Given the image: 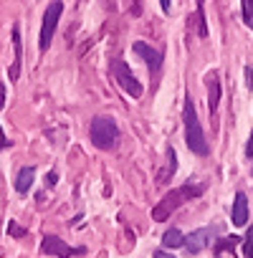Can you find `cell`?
I'll list each match as a JSON object with an SVG mask.
<instances>
[{
	"instance_id": "cell-6",
	"label": "cell",
	"mask_w": 253,
	"mask_h": 258,
	"mask_svg": "<svg viewBox=\"0 0 253 258\" xmlns=\"http://www.w3.org/2000/svg\"><path fill=\"white\" fill-rule=\"evenodd\" d=\"M43 250H46V253H56V255H61V258H69L71 253H84V250H74L71 245H66L58 235H46V238H43Z\"/></svg>"
},
{
	"instance_id": "cell-5",
	"label": "cell",
	"mask_w": 253,
	"mask_h": 258,
	"mask_svg": "<svg viewBox=\"0 0 253 258\" xmlns=\"http://www.w3.org/2000/svg\"><path fill=\"white\" fill-rule=\"evenodd\" d=\"M182 198H187V195H185V190H177V192L167 195V198H165V200H162L155 210H152V218H155V220H165V218H167V215H170V213H172L180 203H182Z\"/></svg>"
},
{
	"instance_id": "cell-4",
	"label": "cell",
	"mask_w": 253,
	"mask_h": 258,
	"mask_svg": "<svg viewBox=\"0 0 253 258\" xmlns=\"http://www.w3.org/2000/svg\"><path fill=\"white\" fill-rule=\"evenodd\" d=\"M111 74H114V79L119 81V86H121L126 94H130V96H135V99L142 96V86H140V81L132 76L130 66H126L124 61H114V63H111Z\"/></svg>"
},
{
	"instance_id": "cell-7",
	"label": "cell",
	"mask_w": 253,
	"mask_h": 258,
	"mask_svg": "<svg viewBox=\"0 0 253 258\" xmlns=\"http://www.w3.org/2000/svg\"><path fill=\"white\" fill-rule=\"evenodd\" d=\"M132 48H135V53H140V56L147 61V66H150L152 71H160V66H162V53H157L152 46H147V43H142V41H137Z\"/></svg>"
},
{
	"instance_id": "cell-2",
	"label": "cell",
	"mask_w": 253,
	"mask_h": 258,
	"mask_svg": "<svg viewBox=\"0 0 253 258\" xmlns=\"http://www.w3.org/2000/svg\"><path fill=\"white\" fill-rule=\"evenodd\" d=\"M89 135H91V142L99 147V150H109L114 142H116V124L111 116H94L91 119V129H89Z\"/></svg>"
},
{
	"instance_id": "cell-9",
	"label": "cell",
	"mask_w": 253,
	"mask_h": 258,
	"mask_svg": "<svg viewBox=\"0 0 253 258\" xmlns=\"http://www.w3.org/2000/svg\"><path fill=\"white\" fill-rule=\"evenodd\" d=\"M208 238H210V228H200V230H195V233H190L185 238V248L190 253H200L208 245Z\"/></svg>"
},
{
	"instance_id": "cell-10",
	"label": "cell",
	"mask_w": 253,
	"mask_h": 258,
	"mask_svg": "<svg viewBox=\"0 0 253 258\" xmlns=\"http://www.w3.org/2000/svg\"><path fill=\"white\" fill-rule=\"evenodd\" d=\"M33 177H36V170H33V167H23V170L18 172V177H16V190H18L21 195L28 192L31 185H33Z\"/></svg>"
},
{
	"instance_id": "cell-20",
	"label": "cell",
	"mask_w": 253,
	"mask_h": 258,
	"mask_svg": "<svg viewBox=\"0 0 253 258\" xmlns=\"http://www.w3.org/2000/svg\"><path fill=\"white\" fill-rule=\"evenodd\" d=\"M155 258H175V255H170L167 250H157V253H155Z\"/></svg>"
},
{
	"instance_id": "cell-24",
	"label": "cell",
	"mask_w": 253,
	"mask_h": 258,
	"mask_svg": "<svg viewBox=\"0 0 253 258\" xmlns=\"http://www.w3.org/2000/svg\"><path fill=\"white\" fill-rule=\"evenodd\" d=\"M248 23H250V28H253V18H250V21H248Z\"/></svg>"
},
{
	"instance_id": "cell-22",
	"label": "cell",
	"mask_w": 253,
	"mask_h": 258,
	"mask_svg": "<svg viewBox=\"0 0 253 258\" xmlns=\"http://www.w3.org/2000/svg\"><path fill=\"white\" fill-rule=\"evenodd\" d=\"M162 3V11H170V0H160Z\"/></svg>"
},
{
	"instance_id": "cell-3",
	"label": "cell",
	"mask_w": 253,
	"mask_h": 258,
	"mask_svg": "<svg viewBox=\"0 0 253 258\" xmlns=\"http://www.w3.org/2000/svg\"><path fill=\"white\" fill-rule=\"evenodd\" d=\"M61 11H64L61 0H53V3L48 6V11L43 16V26H41V51H48L51 38L56 33V26H58V18H61Z\"/></svg>"
},
{
	"instance_id": "cell-18",
	"label": "cell",
	"mask_w": 253,
	"mask_h": 258,
	"mask_svg": "<svg viewBox=\"0 0 253 258\" xmlns=\"http://www.w3.org/2000/svg\"><path fill=\"white\" fill-rule=\"evenodd\" d=\"M56 180H58V177H56V175H53V172H48V175H46V185H53V182H56Z\"/></svg>"
},
{
	"instance_id": "cell-11",
	"label": "cell",
	"mask_w": 253,
	"mask_h": 258,
	"mask_svg": "<svg viewBox=\"0 0 253 258\" xmlns=\"http://www.w3.org/2000/svg\"><path fill=\"white\" fill-rule=\"evenodd\" d=\"M13 48H16V61L11 66V81L18 79V71H21V28L16 26L13 28Z\"/></svg>"
},
{
	"instance_id": "cell-8",
	"label": "cell",
	"mask_w": 253,
	"mask_h": 258,
	"mask_svg": "<svg viewBox=\"0 0 253 258\" xmlns=\"http://www.w3.org/2000/svg\"><path fill=\"white\" fill-rule=\"evenodd\" d=\"M230 215H233V225H235V228H240V225H245V223H248V200H245V195H243V192H238V195H235Z\"/></svg>"
},
{
	"instance_id": "cell-14",
	"label": "cell",
	"mask_w": 253,
	"mask_h": 258,
	"mask_svg": "<svg viewBox=\"0 0 253 258\" xmlns=\"http://www.w3.org/2000/svg\"><path fill=\"white\" fill-rule=\"evenodd\" d=\"M243 255H245V258H253V230H250L248 238L243 240Z\"/></svg>"
},
{
	"instance_id": "cell-13",
	"label": "cell",
	"mask_w": 253,
	"mask_h": 258,
	"mask_svg": "<svg viewBox=\"0 0 253 258\" xmlns=\"http://www.w3.org/2000/svg\"><path fill=\"white\" fill-rule=\"evenodd\" d=\"M162 245L165 248H180V245H185V235L177 230V228H172V230H167L165 235H162Z\"/></svg>"
},
{
	"instance_id": "cell-17",
	"label": "cell",
	"mask_w": 253,
	"mask_h": 258,
	"mask_svg": "<svg viewBox=\"0 0 253 258\" xmlns=\"http://www.w3.org/2000/svg\"><path fill=\"white\" fill-rule=\"evenodd\" d=\"M3 106H6V86L0 84V109H3Z\"/></svg>"
},
{
	"instance_id": "cell-16",
	"label": "cell",
	"mask_w": 253,
	"mask_h": 258,
	"mask_svg": "<svg viewBox=\"0 0 253 258\" xmlns=\"http://www.w3.org/2000/svg\"><path fill=\"white\" fill-rule=\"evenodd\" d=\"M243 13H245L248 21L253 18V0H243Z\"/></svg>"
},
{
	"instance_id": "cell-1",
	"label": "cell",
	"mask_w": 253,
	"mask_h": 258,
	"mask_svg": "<svg viewBox=\"0 0 253 258\" xmlns=\"http://www.w3.org/2000/svg\"><path fill=\"white\" fill-rule=\"evenodd\" d=\"M185 140H187L190 152H195V155H200V157L208 155V142H205L203 126H200V121H198V114H195V106H193L190 99L185 101Z\"/></svg>"
},
{
	"instance_id": "cell-19",
	"label": "cell",
	"mask_w": 253,
	"mask_h": 258,
	"mask_svg": "<svg viewBox=\"0 0 253 258\" xmlns=\"http://www.w3.org/2000/svg\"><path fill=\"white\" fill-rule=\"evenodd\" d=\"M245 155H248V157H253V137L248 140V147H245Z\"/></svg>"
},
{
	"instance_id": "cell-23",
	"label": "cell",
	"mask_w": 253,
	"mask_h": 258,
	"mask_svg": "<svg viewBox=\"0 0 253 258\" xmlns=\"http://www.w3.org/2000/svg\"><path fill=\"white\" fill-rule=\"evenodd\" d=\"M248 74H250V84H253V69H250V71H248Z\"/></svg>"
},
{
	"instance_id": "cell-12",
	"label": "cell",
	"mask_w": 253,
	"mask_h": 258,
	"mask_svg": "<svg viewBox=\"0 0 253 258\" xmlns=\"http://www.w3.org/2000/svg\"><path fill=\"white\" fill-rule=\"evenodd\" d=\"M208 86H210V94H208V106H210V114L218 109V101H220V81H218V76L213 74L210 79H208Z\"/></svg>"
},
{
	"instance_id": "cell-15",
	"label": "cell",
	"mask_w": 253,
	"mask_h": 258,
	"mask_svg": "<svg viewBox=\"0 0 253 258\" xmlns=\"http://www.w3.org/2000/svg\"><path fill=\"white\" fill-rule=\"evenodd\" d=\"M8 233H11V235H16V238H23V235H26V230H23L18 223H11V225H8Z\"/></svg>"
},
{
	"instance_id": "cell-21",
	"label": "cell",
	"mask_w": 253,
	"mask_h": 258,
	"mask_svg": "<svg viewBox=\"0 0 253 258\" xmlns=\"http://www.w3.org/2000/svg\"><path fill=\"white\" fill-rule=\"evenodd\" d=\"M8 145V140H6V135H3V129H0V150H3Z\"/></svg>"
}]
</instances>
